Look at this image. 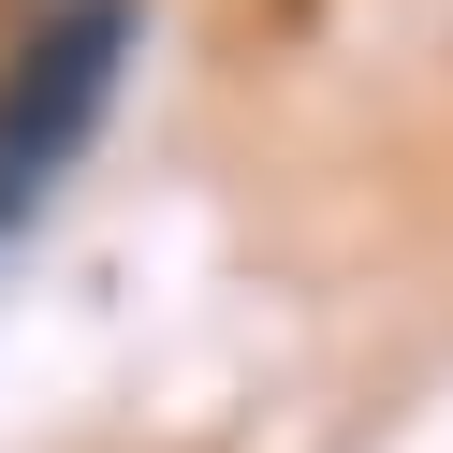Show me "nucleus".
Masks as SVG:
<instances>
[{
	"instance_id": "nucleus-1",
	"label": "nucleus",
	"mask_w": 453,
	"mask_h": 453,
	"mask_svg": "<svg viewBox=\"0 0 453 453\" xmlns=\"http://www.w3.org/2000/svg\"><path fill=\"white\" fill-rule=\"evenodd\" d=\"M118 59H132V0H73V15H44V30L15 44V73H0V234L88 147V118L118 103Z\"/></svg>"
}]
</instances>
